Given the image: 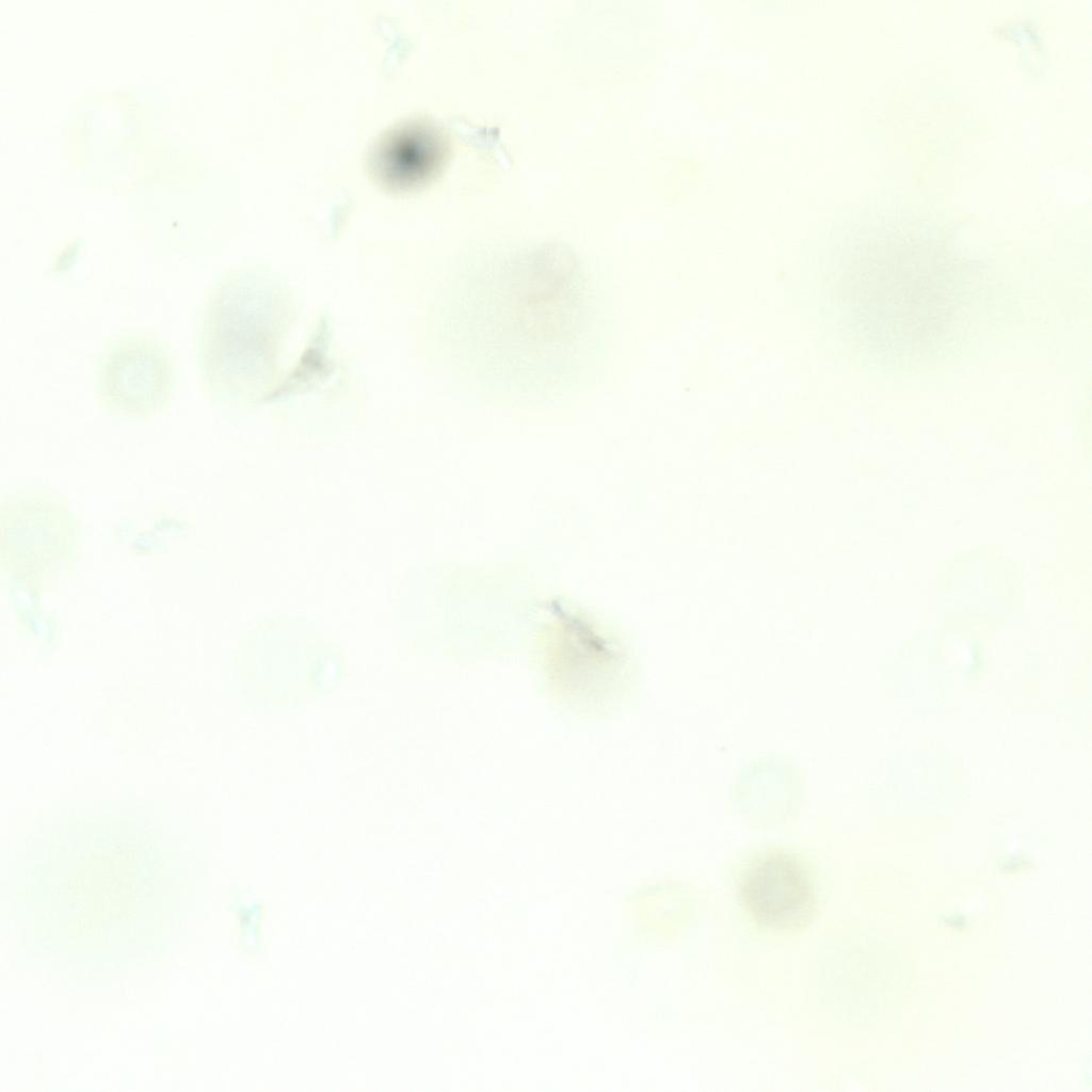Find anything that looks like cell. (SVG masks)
<instances>
[{
    "label": "cell",
    "instance_id": "7a4b0ae2",
    "mask_svg": "<svg viewBox=\"0 0 1092 1092\" xmlns=\"http://www.w3.org/2000/svg\"><path fill=\"white\" fill-rule=\"evenodd\" d=\"M742 904L759 924L776 930L805 925L815 911V893L804 865L791 853L767 851L743 871Z\"/></svg>",
    "mask_w": 1092,
    "mask_h": 1092
},
{
    "label": "cell",
    "instance_id": "6da1fadb",
    "mask_svg": "<svg viewBox=\"0 0 1092 1092\" xmlns=\"http://www.w3.org/2000/svg\"><path fill=\"white\" fill-rule=\"evenodd\" d=\"M103 407L125 417H146L165 407L175 387L168 350L158 340L125 337L111 342L96 365Z\"/></svg>",
    "mask_w": 1092,
    "mask_h": 1092
}]
</instances>
